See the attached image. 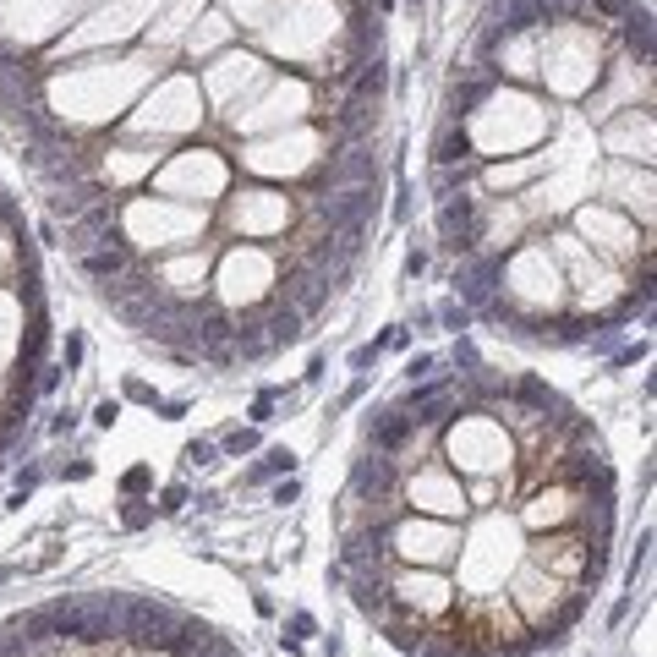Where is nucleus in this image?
<instances>
[{"instance_id":"3","label":"nucleus","mask_w":657,"mask_h":657,"mask_svg":"<svg viewBox=\"0 0 657 657\" xmlns=\"http://www.w3.org/2000/svg\"><path fill=\"white\" fill-rule=\"evenodd\" d=\"M472 159V137L460 132V121H444V132L433 137V164H466Z\"/></svg>"},{"instance_id":"1","label":"nucleus","mask_w":657,"mask_h":657,"mask_svg":"<svg viewBox=\"0 0 657 657\" xmlns=\"http://www.w3.org/2000/svg\"><path fill=\"white\" fill-rule=\"evenodd\" d=\"M438 236L450 252H476L482 246V203L472 192H455V198H438Z\"/></svg>"},{"instance_id":"14","label":"nucleus","mask_w":657,"mask_h":657,"mask_svg":"<svg viewBox=\"0 0 657 657\" xmlns=\"http://www.w3.org/2000/svg\"><path fill=\"white\" fill-rule=\"evenodd\" d=\"M466 318H472L466 307H444V324H450V328H466Z\"/></svg>"},{"instance_id":"9","label":"nucleus","mask_w":657,"mask_h":657,"mask_svg":"<svg viewBox=\"0 0 657 657\" xmlns=\"http://www.w3.org/2000/svg\"><path fill=\"white\" fill-rule=\"evenodd\" d=\"M214 444H186V466H214Z\"/></svg>"},{"instance_id":"12","label":"nucleus","mask_w":657,"mask_h":657,"mask_svg":"<svg viewBox=\"0 0 657 657\" xmlns=\"http://www.w3.org/2000/svg\"><path fill=\"white\" fill-rule=\"evenodd\" d=\"M126 400H137V406H154V389H148L143 378H132V384H126Z\"/></svg>"},{"instance_id":"2","label":"nucleus","mask_w":657,"mask_h":657,"mask_svg":"<svg viewBox=\"0 0 657 657\" xmlns=\"http://www.w3.org/2000/svg\"><path fill=\"white\" fill-rule=\"evenodd\" d=\"M411 438H416V416H411L406 406H394V411H378V416H372L367 422V444H372V455H400L411 444Z\"/></svg>"},{"instance_id":"4","label":"nucleus","mask_w":657,"mask_h":657,"mask_svg":"<svg viewBox=\"0 0 657 657\" xmlns=\"http://www.w3.org/2000/svg\"><path fill=\"white\" fill-rule=\"evenodd\" d=\"M624 44L636 50L641 61H652V17L646 11H624Z\"/></svg>"},{"instance_id":"6","label":"nucleus","mask_w":657,"mask_h":657,"mask_svg":"<svg viewBox=\"0 0 657 657\" xmlns=\"http://www.w3.org/2000/svg\"><path fill=\"white\" fill-rule=\"evenodd\" d=\"M225 450H230V455H246V450H258V433H252V428L230 433V438H225Z\"/></svg>"},{"instance_id":"18","label":"nucleus","mask_w":657,"mask_h":657,"mask_svg":"<svg viewBox=\"0 0 657 657\" xmlns=\"http://www.w3.org/2000/svg\"><path fill=\"white\" fill-rule=\"evenodd\" d=\"M0 581H11V570H6V564H0Z\"/></svg>"},{"instance_id":"15","label":"nucleus","mask_w":657,"mask_h":657,"mask_svg":"<svg viewBox=\"0 0 657 657\" xmlns=\"http://www.w3.org/2000/svg\"><path fill=\"white\" fill-rule=\"evenodd\" d=\"M50 428H55V433H72V428H77V411H61V416H55Z\"/></svg>"},{"instance_id":"11","label":"nucleus","mask_w":657,"mask_h":657,"mask_svg":"<svg viewBox=\"0 0 657 657\" xmlns=\"http://www.w3.org/2000/svg\"><path fill=\"white\" fill-rule=\"evenodd\" d=\"M181 504H186V488H181V482H176V488H164V498H159V510H164V515H176Z\"/></svg>"},{"instance_id":"13","label":"nucleus","mask_w":657,"mask_h":657,"mask_svg":"<svg viewBox=\"0 0 657 657\" xmlns=\"http://www.w3.org/2000/svg\"><path fill=\"white\" fill-rule=\"evenodd\" d=\"M378 362V345H356L350 350V367H372Z\"/></svg>"},{"instance_id":"8","label":"nucleus","mask_w":657,"mask_h":657,"mask_svg":"<svg viewBox=\"0 0 657 657\" xmlns=\"http://www.w3.org/2000/svg\"><path fill=\"white\" fill-rule=\"evenodd\" d=\"M115 416H121V400H99V406H93V422H99V428H115Z\"/></svg>"},{"instance_id":"5","label":"nucleus","mask_w":657,"mask_h":657,"mask_svg":"<svg viewBox=\"0 0 657 657\" xmlns=\"http://www.w3.org/2000/svg\"><path fill=\"white\" fill-rule=\"evenodd\" d=\"M290 466H296V455H290V450H268L263 466H252V472H246V482H268V476L290 472Z\"/></svg>"},{"instance_id":"10","label":"nucleus","mask_w":657,"mask_h":657,"mask_svg":"<svg viewBox=\"0 0 657 657\" xmlns=\"http://www.w3.org/2000/svg\"><path fill=\"white\" fill-rule=\"evenodd\" d=\"M121 488H126V493H132V498H137V493H143V488H148V466H132V472H126V476H121Z\"/></svg>"},{"instance_id":"7","label":"nucleus","mask_w":657,"mask_h":657,"mask_svg":"<svg viewBox=\"0 0 657 657\" xmlns=\"http://www.w3.org/2000/svg\"><path fill=\"white\" fill-rule=\"evenodd\" d=\"M121 520H126V526H132V532H137V526H148V520H154V510H148V504H137V498H132V504H126V510H121Z\"/></svg>"},{"instance_id":"17","label":"nucleus","mask_w":657,"mask_h":657,"mask_svg":"<svg viewBox=\"0 0 657 657\" xmlns=\"http://www.w3.org/2000/svg\"><path fill=\"white\" fill-rule=\"evenodd\" d=\"M66 476H72V482H82V476H93V466H88V460H72V466H66Z\"/></svg>"},{"instance_id":"16","label":"nucleus","mask_w":657,"mask_h":657,"mask_svg":"<svg viewBox=\"0 0 657 657\" xmlns=\"http://www.w3.org/2000/svg\"><path fill=\"white\" fill-rule=\"evenodd\" d=\"M290 630L296 636H312V614H290Z\"/></svg>"}]
</instances>
